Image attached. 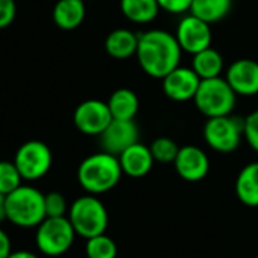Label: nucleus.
Segmentation results:
<instances>
[{"label": "nucleus", "instance_id": "obj_1", "mask_svg": "<svg viewBox=\"0 0 258 258\" xmlns=\"http://www.w3.org/2000/svg\"><path fill=\"white\" fill-rule=\"evenodd\" d=\"M182 49L176 37L163 29L139 34L137 61L142 70L155 79H163L181 62Z\"/></svg>", "mask_w": 258, "mask_h": 258}, {"label": "nucleus", "instance_id": "obj_2", "mask_svg": "<svg viewBox=\"0 0 258 258\" xmlns=\"http://www.w3.org/2000/svg\"><path fill=\"white\" fill-rule=\"evenodd\" d=\"M123 175L117 155L97 152L87 157L78 167V181L90 195H103L112 190Z\"/></svg>", "mask_w": 258, "mask_h": 258}, {"label": "nucleus", "instance_id": "obj_3", "mask_svg": "<svg viewBox=\"0 0 258 258\" xmlns=\"http://www.w3.org/2000/svg\"><path fill=\"white\" fill-rule=\"evenodd\" d=\"M7 219L20 228L38 226L46 216L44 195L31 185H20L5 199Z\"/></svg>", "mask_w": 258, "mask_h": 258}, {"label": "nucleus", "instance_id": "obj_4", "mask_svg": "<svg viewBox=\"0 0 258 258\" xmlns=\"http://www.w3.org/2000/svg\"><path fill=\"white\" fill-rule=\"evenodd\" d=\"M193 102L198 111L207 118L220 117L232 114L237 103V94L231 88L228 81L219 76L202 79Z\"/></svg>", "mask_w": 258, "mask_h": 258}, {"label": "nucleus", "instance_id": "obj_5", "mask_svg": "<svg viewBox=\"0 0 258 258\" xmlns=\"http://www.w3.org/2000/svg\"><path fill=\"white\" fill-rule=\"evenodd\" d=\"M69 220L78 235L91 238L105 234L108 226V211L96 195L78 198L69 208Z\"/></svg>", "mask_w": 258, "mask_h": 258}, {"label": "nucleus", "instance_id": "obj_6", "mask_svg": "<svg viewBox=\"0 0 258 258\" xmlns=\"http://www.w3.org/2000/svg\"><path fill=\"white\" fill-rule=\"evenodd\" d=\"M243 124L244 118L232 114L207 118L204 126V140L208 148L216 152H234L243 139Z\"/></svg>", "mask_w": 258, "mask_h": 258}, {"label": "nucleus", "instance_id": "obj_7", "mask_svg": "<svg viewBox=\"0 0 258 258\" xmlns=\"http://www.w3.org/2000/svg\"><path fill=\"white\" fill-rule=\"evenodd\" d=\"M76 231L69 217H46L37 226L35 243L44 255L59 256L72 247Z\"/></svg>", "mask_w": 258, "mask_h": 258}, {"label": "nucleus", "instance_id": "obj_8", "mask_svg": "<svg viewBox=\"0 0 258 258\" xmlns=\"http://www.w3.org/2000/svg\"><path fill=\"white\" fill-rule=\"evenodd\" d=\"M14 163L23 179L37 181L50 170L52 151L46 143L40 140H31L17 149Z\"/></svg>", "mask_w": 258, "mask_h": 258}, {"label": "nucleus", "instance_id": "obj_9", "mask_svg": "<svg viewBox=\"0 0 258 258\" xmlns=\"http://www.w3.org/2000/svg\"><path fill=\"white\" fill-rule=\"evenodd\" d=\"M112 114L106 102L99 99H87L79 103L73 112V123L85 136H100L111 123Z\"/></svg>", "mask_w": 258, "mask_h": 258}, {"label": "nucleus", "instance_id": "obj_10", "mask_svg": "<svg viewBox=\"0 0 258 258\" xmlns=\"http://www.w3.org/2000/svg\"><path fill=\"white\" fill-rule=\"evenodd\" d=\"M175 37L182 49V52L190 53L191 56L207 47L211 46L213 41V32L210 23L201 20L199 17L188 14L184 16L178 26Z\"/></svg>", "mask_w": 258, "mask_h": 258}, {"label": "nucleus", "instance_id": "obj_11", "mask_svg": "<svg viewBox=\"0 0 258 258\" xmlns=\"http://www.w3.org/2000/svg\"><path fill=\"white\" fill-rule=\"evenodd\" d=\"M139 126L136 120H118L112 118L111 123L105 127V131L99 136L102 151L112 155H120L129 146L139 142Z\"/></svg>", "mask_w": 258, "mask_h": 258}, {"label": "nucleus", "instance_id": "obj_12", "mask_svg": "<svg viewBox=\"0 0 258 258\" xmlns=\"http://www.w3.org/2000/svg\"><path fill=\"white\" fill-rule=\"evenodd\" d=\"M163 91L167 99L173 102L193 100L201 85V78L191 67L178 66L163 79Z\"/></svg>", "mask_w": 258, "mask_h": 258}, {"label": "nucleus", "instance_id": "obj_13", "mask_svg": "<svg viewBox=\"0 0 258 258\" xmlns=\"http://www.w3.org/2000/svg\"><path fill=\"white\" fill-rule=\"evenodd\" d=\"M173 166L179 178L188 182L202 181L210 172L208 155L205 154V151L193 145L179 148V152L173 161Z\"/></svg>", "mask_w": 258, "mask_h": 258}, {"label": "nucleus", "instance_id": "obj_14", "mask_svg": "<svg viewBox=\"0 0 258 258\" xmlns=\"http://www.w3.org/2000/svg\"><path fill=\"white\" fill-rule=\"evenodd\" d=\"M225 79L237 96L258 94V62L249 58L234 61L228 69Z\"/></svg>", "mask_w": 258, "mask_h": 258}, {"label": "nucleus", "instance_id": "obj_15", "mask_svg": "<svg viewBox=\"0 0 258 258\" xmlns=\"http://www.w3.org/2000/svg\"><path fill=\"white\" fill-rule=\"evenodd\" d=\"M118 161L123 170V175L129 178H143L146 176L154 167V155L151 148L137 142L133 146H129L118 155Z\"/></svg>", "mask_w": 258, "mask_h": 258}, {"label": "nucleus", "instance_id": "obj_16", "mask_svg": "<svg viewBox=\"0 0 258 258\" xmlns=\"http://www.w3.org/2000/svg\"><path fill=\"white\" fill-rule=\"evenodd\" d=\"M139 34L131 29L118 28L111 31L105 38V50L111 58L127 59L137 53Z\"/></svg>", "mask_w": 258, "mask_h": 258}, {"label": "nucleus", "instance_id": "obj_17", "mask_svg": "<svg viewBox=\"0 0 258 258\" xmlns=\"http://www.w3.org/2000/svg\"><path fill=\"white\" fill-rule=\"evenodd\" d=\"M85 14V0H58L53 7L52 17L59 29L73 31L82 25Z\"/></svg>", "mask_w": 258, "mask_h": 258}, {"label": "nucleus", "instance_id": "obj_18", "mask_svg": "<svg viewBox=\"0 0 258 258\" xmlns=\"http://www.w3.org/2000/svg\"><path fill=\"white\" fill-rule=\"evenodd\" d=\"M106 103L109 106L112 118H118V120H134L140 108V100L137 93L126 87L114 90L109 99L106 100Z\"/></svg>", "mask_w": 258, "mask_h": 258}, {"label": "nucleus", "instance_id": "obj_19", "mask_svg": "<svg viewBox=\"0 0 258 258\" xmlns=\"http://www.w3.org/2000/svg\"><path fill=\"white\" fill-rule=\"evenodd\" d=\"M235 195L246 207H258V161L244 166L235 179Z\"/></svg>", "mask_w": 258, "mask_h": 258}, {"label": "nucleus", "instance_id": "obj_20", "mask_svg": "<svg viewBox=\"0 0 258 258\" xmlns=\"http://www.w3.org/2000/svg\"><path fill=\"white\" fill-rule=\"evenodd\" d=\"M121 14L136 25H148L152 23L161 8L157 0H120Z\"/></svg>", "mask_w": 258, "mask_h": 258}, {"label": "nucleus", "instance_id": "obj_21", "mask_svg": "<svg viewBox=\"0 0 258 258\" xmlns=\"http://www.w3.org/2000/svg\"><path fill=\"white\" fill-rule=\"evenodd\" d=\"M191 69L201 79L219 78L223 70V56L214 47H207L193 55Z\"/></svg>", "mask_w": 258, "mask_h": 258}, {"label": "nucleus", "instance_id": "obj_22", "mask_svg": "<svg viewBox=\"0 0 258 258\" xmlns=\"http://www.w3.org/2000/svg\"><path fill=\"white\" fill-rule=\"evenodd\" d=\"M231 8L232 0H193L190 14L211 25L223 20L229 14Z\"/></svg>", "mask_w": 258, "mask_h": 258}, {"label": "nucleus", "instance_id": "obj_23", "mask_svg": "<svg viewBox=\"0 0 258 258\" xmlns=\"http://www.w3.org/2000/svg\"><path fill=\"white\" fill-rule=\"evenodd\" d=\"M85 253L88 258H115L117 244L106 234H99L96 237L87 238Z\"/></svg>", "mask_w": 258, "mask_h": 258}, {"label": "nucleus", "instance_id": "obj_24", "mask_svg": "<svg viewBox=\"0 0 258 258\" xmlns=\"http://www.w3.org/2000/svg\"><path fill=\"white\" fill-rule=\"evenodd\" d=\"M149 148H151V152L154 155V160L161 163V164L173 163L176 155H178V152H179V146L176 145V142L169 139V137H158V139H155Z\"/></svg>", "mask_w": 258, "mask_h": 258}, {"label": "nucleus", "instance_id": "obj_25", "mask_svg": "<svg viewBox=\"0 0 258 258\" xmlns=\"http://www.w3.org/2000/svg\"><path fill=\"white\" fill-rule=\"evenodd\" d=\"M22 179L23 178L14 161H0V191L4 195H10L19 188L22 185Z\"/></svg>", "mask_w": 258, "mask_h": 258}, {"label": "nucleus", "instance_id": "obj_26", "mask_svg": "<svg viewBox=\"0 0 258 258\" xmlns=\"http://www.w3.org/2000/svg\"><path fill=\"white\" fill-rule=\"evenodd\" d=\"M243 137L249 148L258 154V109L249 112L244 117V124H243Z\"/></svg>", "mask_w": 258, "mask_h": 258}, {"label": "nucleus", "instance_id": "obj_27", "mask_svg": "<svg viewBox=\"0 0 258 258\" xmlns=\"http://www.w3.org/2000/svg\"><path fill=\"white\" fill-rule=\"evenodd\" d=\"M44 205L47 217H62L69 210L66 198L58 191H50L44 195Z\"/></svg>", "mask_w": 258, "mask_h": 258}, {"label": "nucleus", "instance_id": "obj_28", "mask_svg": "<svg viewBox=\"0 0 258 258\" xmlns=\"http://www.w3.org/2000/svg\"><path fill=\"white\" fill-rule=\"evenodd\" d=\"M161 11L169 14H185L190 13L193 0H157Z\"/></svg>", "mask_w": 258, "mask_h": 258}, {"label": "nucleus", "instance_id": "obj_29", "mask_svg": "<svg viewBox=\"0 0 258 258\" xmlns=\"http://www.w3.org/2000/svg\"><path fill=\"white\" fill-rule=\"evenodd\" d=\"M17 14V5L14 0H0V29L8 28Z\"/></svg>", "mask_w": 258, "mask_h": 258}, {"label": "nucleus", "instance_id": "obj_30", "mask_svg": "<svg viewBox=\"0 0 258 258\" xmlns=\"http://www.w3.org/2000/svg\"><path fill=\"white\" fill-rule=\"evenodd\" d=\"M11 252H13L11 238L2 228H0V258H8Z\"/></svg>", "mask_w": 258, "mask_h": 258}, {"label": "nucleus", "instance_id": "obj_31", "mask_svg": "<svg viewBox=\"0 0 258 258\" xmlns=\"http://www.w3.org/2000/svg\"><path fill=\"white\" fill-rule=\"evenodd\" d=\"M8 258H38V256L29 250H13Z\"/></svg>", "mask_w": 258, "mask_h": 258}, {"label": "nucleus", "instance_id": "obj_32", "mask_svg": "<svg viewBox=\"0 0 258 258\" xmlns=\"http://www.w3.org/2000/svg\"><path fill=\"white\" fill-rule=\"evenodd\" d=\"M5 199H7V195H4L0 191V222L7 219V211H5Z\"/></svg>", "mask_w": 258, "mask_h": 258}, {"label": "nucleus", "instance_id": "obj_33", "mask_svg": "<svg viewBox=\"0 0 258 258\" xmlns=\"http://www.w3.org/2000/svg\"><path fill=\"white\" fill-rule=\"evenodd\" d=\"M85 2H87V0H85Z\"/></svg>", "mask_w": 258, "mask_h": 258}]
</instances>
